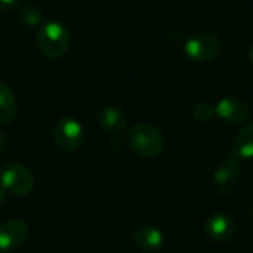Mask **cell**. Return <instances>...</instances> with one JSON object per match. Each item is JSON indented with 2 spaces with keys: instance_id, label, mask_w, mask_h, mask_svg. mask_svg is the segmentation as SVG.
Returning a JSON list of instances; mask_svg holds the SVG:
<instances>
[{
  "instance_id": "1",
  "label": "cell",
  "mask_w": 253,
  "mask_h": 253,
  "mask_svg": "<svg viewBox=\"0 0 253 253\" xmlns=\"http://www.w3.org/2000/svg\"><path fill=\"white\" fill-rule=\"evenodd\" d=\"M127 142L133 153L145 159L157 157L165 147V139L162 132L151 123L135 125L129 130Z\"/></svg>"
},
{
  "instance_id": "6",
  "label": "cell",
  "mask_w": 253,
  "mask_h": 253,
  "mask_svg": "<svg viewBox=\"0 0 253 253\" xmlns=\"http://www.w3.org/2000/svg\"><path fill=\"white\" fill-rule=\"evenodd\" d=\"M240 163L242 162L239 159L230 156L221 166L216 168L211 181V188L215 194L225 196L237 187L242 176Z\"/></svg>"
},
{
  "instance_id": "18",
  "label": "cell",
  "mask_w": 253,
  "mask_h": 253,
  "mask_svg": "<svg viewBox=\"0 0 253 253\" xmlns=\"http://www.w3.org/2000/svg\"><path fill=\"white\" fill-rule=\"evenodd\" d=\"M249 59H251V64H252L253 67V44L252 47H251V50H249Z\"/></svg>"
},
{
  "instance_id": "16",
  "label": "cell",
  "mask_w": 253,
  "mask_h": 253,
  "mask_svg": "<svg viewBox=\"0 0 253 253\" xmlns=\"http://www.w3.org/2000/svg\"><path fill=\"white\" fill-rule=\"evenodd\" d=\"M18 3H19V0H0V9L7 12V10L15 9Z\"/></svg>"
},
{
  "instance_id": "8",
  "label": "cell",
  "mask_w": 253,
  "mask_h": 253,
  "mask_svg": "<svg viewBox=\"0 0 253 253\" xmlns=\"http://www.w3.org/2000/svg\"><path fill=\"white\" fill-rule=\"evenodd\" d=\"M28 236V225L21 219H10L0 225V252L18 249Z\"/></svg>"
},
{
  "instance_id": "9",
  "label": "cell",
  "mask_w": 253,
  "mask_h": 253,
  "mask_svg": "<svg viewBox=\"0 0 253 253\" xmlns=\"http://www.w3.org/2000/svg\"><path fill=\"white\" fill-rule=\"evenodd\" d=\"M206 236L215 243H227L236 234V222L230 215L215 213L205 224Z\"/></svg>"
},
{
  "instance_id": "3",
  "label": "cell",
  "mask_w": 253,
  "mask_h": 253,
  "mask_svg": "<svg viewBox=\"0 0 253 253\" xmlns=\"http://www.w3.org/2000/svg\"><path fill=\"white\" fill-rule=\"evenodd\" d=\"M0 185L1 190L16 197H22L31 193L34 187V176L27 166L10 162L0 169Z\"/></svg>"
},
{
  "instance_id": "19",
  "label": "cell",
  "mask_w": 253,
  "mask_h": 253,
  "mask_svg": "<svg viewBox=\"0 0 253 253\" xmlns=\"http://www.w3.org/2000/svg\"><path fill=\"white\" fill-rule=\"evenodd\" d=\"M251 212H252V215H253V205H252V208H251Z\"/></svg>"
},
{
  "instance_id": "7",
  "label": "cell",
  "mask_w": 253,
  "mask_h": 253,
  "mask_svg": "<svg viewBox=\"0 0 253 253\" xmlns=\"http://www.w3.org/2000/svg\"><path fill=\"white\" fill-rule=\"evenodd\" d=\"M215 113L225 123L242 125V123L248 122V119L251 116V108L243 99H240L237 96H225L216 104Z\"/></svg>"
},
{
  "instance_id": "15",
  "label": "cell",
  "mask_w": 253,
  "mask_h": 253,
  "mask_svg": "<svg viewBox=\"0 0 253 253\" xmlns=\"http://www.w3.org/2000/svg\"><path fill=\"white\" fill-rule=\"evenodd\" d=\"M191 114L197 122L206 123V122H211L216 113H215V107H212L209 102H199L193 107Z\"/></svg>"
},
{
  "instance_id": "4",
  "label": "cell",
  "mask_w": 253,
  "mask_h": 253,
  "mask_svg": "<svg viewBox=\"0 0 253 253\" xmlns=\"http://www.w3.org/2000/svg\"><path fill=\"white\" fill-rule=\"evenodd\" d=\"M221 50V40L215 33L200 31L187 39L184 43L185 55L194 62H208L216 58Z\"/></svg>"
},
{
  "instance_id": "13",
  "label": "cell",
  "mask_w": 253,
  "mask_h": 253,
  "mask_svg": "<svg viewBox=\"0 0 253 253\" xmlns=\"http://www.w3.org/2000/svg\"><path fill=\"white\" fill-rule=\"evenodd\" d=\"M16 110L18 104L13 90L4 83H0V125H9L15 119Z\"/></svg>"
},
{
  "instance_id": "2",
  "label": "cell",
  "mask_w": 253,
  "mask_h": 253,
  "mask_svg": "<svg viewBox=\"0 0 253 253\" xmlns=\"http://www.w3.org/2000/svg\"><path fill=\"white\" fill-rule=\"evenodd\" d=\"M37 46L46 58H61L70 46V33L67 27L58 21L43 22L37 34Z\"/></svg>"
},
{
  "instance_id": "12",
  "label": "cell",
  "mask_w": 253,
  "mask_h": 253,
  "mask_svg": "<svg viewBox=\"0 0 253 253\" xmlns=\"http://www.w3.org/2000/svg\"><path fill=\"white\" fill-rule=\"evenodd\" d=\"M233 157L242 160H249L253 159V122L248 123L236 136L231 148Z\"/></svg>"
},
{
  "instance_id": "5",
  "label": "cell",
  "mask_w": 253,
  "mask_h": 253,
  "mask_svg": "<svg viewBox=\"0 0 253 253\" xmlns=\"http://www.w3.org/2000/svg\"><path fill=\"white\" fill-rule=\"evenodd\" d=\"M83 126L71 117L58 120L53 127V142L64 153H73L79 150L83 142Z\"/></svg>"
},
{
  "instance_id": "10",
  "label": "cell",
  "mask_w": 253,
  "mask_h": 253,
  "mask_svg": "<svg viewBox=\"0 0 253 253\" xmlns=\"http://www.w3.org/2000/svg\"><path fill=\"white\" fill-rule=\"evenodd\" d=\"M163 233L153 225H141L133 233L135 245L145 252H156L163 245Z\"/></svg>"
},
{
  "instance_id": "11",
  "label": "cell",
  "mask_w": 253,
  "mask_h": 253,
  "mask_svg": "<svg viewBox=\"0 0 253 253\" xmlns=\"http://www.w3.org/2000/svg\"><path fill=\"white\" fill-rule=\"evenodd\" d=\"M98 123L104 132L120 133L126 127V116L117 107H104L98 113Z\"/></svg>"
},
{
  "instance_id": "14",
  "label": "cell",
  "mask_w": 253,
  "mask_h": 253,
  "mask_svg": "<svg viewBox=\"0 0 253 253\" xmlns=\"http://www.w3.org/2000/svg\"><path fill=\"white\" fill-rule=\"evenodd\" d=\"M19 21L27 27H42L43 24V12L36 4H25L19 10Z\"/></svg>"
},
{
  "instance_id": "17",
  "label": "cell",
  "mask_w": 253,
  "mask_h": 253,
  "mask_svg": "<svg viewBox=\"0 0 253 253\" xmlns=\"http://www.w3.org/2000/svg\"><path fill=\"white\" fill-rule=\"evenodd\" d=\"M6 147H7V138L4 136L3 132H0V154L6 150Z\"/></svg>"
}]
</instances>
